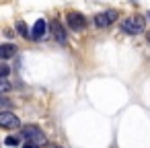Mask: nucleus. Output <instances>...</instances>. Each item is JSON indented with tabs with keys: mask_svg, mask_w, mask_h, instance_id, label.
Returning <instances> with one entry per match:
<instances>
[{
	"mask_svg": "<svg viewBox=\"0 0 150 148\" xmlns=\"http://www.w3.org/2000/svg\"><path fill=\"white\" fill-rule=\"evenodd\" d=\"M121 31L125 35H138L144 31V19L140 15H134V17H127L123 23H121Z\"/></svg>",
	"mask_w": 150,
	"mask_h": 148,
	"instance_id": "f257e3e1",
	"label": "nucleus"
},
{
	"mask_svg": "<svg viewBox=\"0 0 150 148\" xmlns=\"http://www.w3.org/2000/svg\"><path fill=\"white\" fill-rule=\"evenodd\" d=\"M23 136H25L29 142H35V144L45 142V134H43L37 125H25V127H23Z\"/></svg>",
	"mask_w": 150,
	"mask_h": 148,
	"instance_id": "f03ea898",
	"label": "nucleus"
},
{
	"mask_svg": "<svg viewBox=\"0 0 150 148\" xmlns=\"http://www.w3.org/2000/svg\"><path fill=\"white\" fill-rule=\"evenodd\" d=\"M0 125H2L4 130H17V127L21 125V121H19V117H17L15 113L2 111V113H0Z\"/></svg>",
	"mask_w": 150,
	"mask_h": 148,
	"instance_id": "7ed1b4c3",
	"label": "nucleus"
},
{
	"mask_svg": "<svg viewBox=\"0 0 150 148\" xmlns=\"http://www.w3.org/2000/svg\"><path fill=\"white\" fill-rule=\"evenodd\" d=\"M115 19H117V13H115V11H105V13H99V15L95 17V25L103 29V27L113 25V23H115Z\"/></svg>",
	"mask_w": 150,
	"mask_h": 148,
	"instance_id": "20e7f679",
	"label": "nucleus"
},
{
	"mask_svg": "<svg viewBox=\"0 0 150 148\" xmlns=\"http://www.w3.org/2000/svg\"><path fill=\"white\" fill-rule=\"evenodd\" d=\"M50 31H52V35L56 37V41L58 43H62V45H66V31H64V27H62V23L60 21H56V19H52L50 21Z\"/></svg>",
	"mask_w": 150,
	"mask_h": 148,
	"instance_id": "39448f33",
	"label": "nucleus"
},
{
	"mask_svg": "<svg viewBox=\"0 0 150 148\" xmlns=\"http://www.w3.org/2000/svg\"><path fill=\"white\" fill-rule=\"evenodd\" d=\"M66 21H68L70 29H74V31H80V29H84V25H86V21H84V17H82L80 13H68V15H66Z\"/></svg>",
	"mask_w": 150,
	"mask_h": 148,
	"instance_id": "423d86ee",
	"label": "nucleus"
},
{
	"mask_svg": "<svg viewBox=\"0 0 150 148\" xmlns=\"http://www.w3.org/2000/svg\"><path fill=\"white\" fill-rule=\"evenodd\" d=\"M45 21L43 19H37L35 21V25H33V29H31V37L33 39H43V35H45Z\"/></svg>",
	"mask_w": 150,
	"mask_h": 148,
	"instance_id": "0eeeda50",
	"label": "nucleus"
},
{
	"mask_svg": "<svg viewBox=\"0 0 150 148\" xmlns=\"http://www.w3.org/2000/svg\"><path fill=\"white\" fill-rule=\"evenodd\" d=\"M15 54H17V47L13 43H2V45H0V58H2V60H8Z\"/></svg>",
	"mask_w": 150,
	"mask_h": 148,
	"instance_id": "6e6552de",
	"label": "nucleus"
},
{
	"mask_svg": "<svg viewBox=\"0 0 150 148\" xmlns=\"http://www.w3.org/2000/svg\"><path fill=\"white\" fill-rule=\"evenodd\" d=\"M17 31H19V35H21V37L31 39V31H29V27H27V23H25V21H17Z\"/></svg>",
	"mask_w": 150,
	"mask_h": 148,
	"instance_id": "1a4fd4ad",
	"label": "nucleus"
},
{
	"mask_svg": "<svg viewBox=\"0 0 150 148\" xmlns=\"http://www.w3.org/2000/svg\"><path fill=\"white\" fill-rule=\"evenodd\" d=\"M4 144H6V146H19V144H21V138H19V136H6V138H4Z\"/></svg>",
	"mask_w": 150,
	"mask_h": 148,
	"instance_id": "9d476101",
	"label": "nucleus"
},
{
	"mask_svg": "<svg viewBox=\"0 0 150 148\" xmlns=\"http://www.w3.org/2000/svg\"><path fill=\"white\" fill-rule=\"evenodd\" d=\"M8 76V64H2V78Z\"/></svg>",
	"mask_w": 150,
	"mask_h": 148,
	"instance_id": "9b49d317",
	"label": "nucleus"
},
{
	"mask_svg": "<svg viewBox=\"0 0 150 148\" xmlns=\"http://www.w3.org/2000/svg\"><path fill=\"white\" fill-rule=\"evenodd\" d=\"M23 148H39V144H35V142H27Z\"/></svg>",
	"mask_w": 150,
	"mask_h": 148,
	"instance_id": "f8f14e48",
	"label": "nucleus"
},
{
	"mask_svg": "<svg viewBox=\"0 0 150 148\" xmlns=\"http://www.w3.org/2000/svg\"><path fill=\"white\" fill-rule=\"evenodd\" d=\"M148 41H150V31H148Z\"/></svg>",
	"mask_w": 150,
	"mask_h": 148,
	"instance_id": "ddd939ff",
	"label": "nucleus"
},
{
	"mask_svg": "<svg viewBox=\"0 0 150 148\" xmlns=\"http://www.w3.org/2000/svg\"><path fill=\"white\" fill-rule=\"evenodd\" d=\"M148 19H150V11H148Z\"/></svg>",
	"mask_w": 150,
	"mask_h": 148,
	"instance_id": "4468645a",
	"label": "nucleus"
},
{
	"mask_svg": "<svg viewBox=\"0 0 150 148\" xmlns=\"http://www.w3.org/2000/svg\"><path fill=\"white\" fill-rule=\"evenodd\" d=\"M52 148H60V146H52Z\"/></svg>",
	"mask_w": 150,
	"mask_h": 148,
	"instance_id": "2eb2a0df",
	"label": "nucleus"
}]
</instances>
